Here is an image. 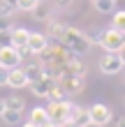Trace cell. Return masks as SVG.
Listing matches in <instances>:
<instances>
[{
    "label": "cell",
    "mask_w": 125,
    "mask_h": 127,
    "mask_svg": "<svg viewBox=\"0 0 125 127\" xmlns=\"http://www.w3.org/2000/svg\"><path fill=\"white\" fill-rule=\"evenodd\" d=\"M63 74H77V76H86V65L79 58H72L70 63L63 65Z\"/></svg>",
    "instance_id": "8fae6325"
},
{
    "label": "cell",
    "mask_w": 125,
    "mask_h": 127,
    "mask_svg": "<svg viewBox=\"0 0 125 127\" xmlns=\"http://www.w3.org/2000/svg\"><path fill=\"white\" fill-rule=\"evenodd\" d=\"M46 35L51 37V39H63V35H65V28H67V26H65L63 23V21H46Z\"/></svg>",
    "instance_id": "4fadbf2b"
},
{
    "label": "cell",
    "mask_w": 125,
    "mask_h": 127,
    "mask_svg": "<svg viewBox=\"0 0 125 127\" xmlns=\"http://www.w3.org/2000/svg\"><path fill=\"white\" fill-rule=\"evenodd\" d=\"M118 56H121V60H123V65H125V46H123V49L118 51Z\"/></svg>",
    "instance_id": "d6a6232c"
},
{
    "label": "cell",
    "mask_w": 125,
    "mask_h": 127,
    "mask_svg": "<svg viewBox=\"0 0 125 127\" xmlns=\"http://www.w3.org/2000/svg\"><path fill=\"white\" fill-rule=\"evenodd\" d=\"M88 39H90V44H100V39H102V30H93L90 35H88Z\"/></svg>",
    "instance_id": "4316f807"
},
{
    "label": "cell",
    "mask_w": 125,
    "mask_h": 127,
    "mask_svg": "<svg viewBox=\"0 0 125 127\" xmlns=\"http://www.w3.org/2000/svg\"><path fill=\"white\" fill-rule=\"evenodd\" d=\"M90 118H88V109H83V106H72V116H70V123H77V125H83V123H88Z\"/></svg>",
    "instance_id": "9a60e30c"
},
{
    "label": "cell",
    "mask_w": 125,
    "mask_h": 127,
    "mask_svg": "<svg viewBox=\"0 0 125 127\" xmlns=\"http://www.w3.org/2000/svg\"><path fill=\"white\" fill-rule=\"evenodd\" d=\"M7 74H9V69L0 65V86H7Z\"/></svg>",
    "instance_id": "83f0119b"
},
{
    "label": "cell",
    "mask_w": 125,
    "mask_h": 127,
    "mask_svg": "<svg viewBox=\"0 0 125 127\" xmlns=\"http://www.w3.org/2000/svg\"><path fill=\"white\" fill-rule=\"evenodd\" d=\"M93 5L100 14H114L116 9V0H93Z\"/></svg>",
    "instance_id": "e0dca14e"
},
{
    "label": "cell",
    "mask_w": 125,
    "mask_h": 127,
    "mask_svg": "<svg viewBox=\"0 0 125 127\" xmlns=\"http://www.w3.org/2000/svg\"><path fill=\"white\" fill-rule=\"evenodd\" d=\"M40 127H63V125H58V123H53V120H46V123L40 125Z\"/></svg>",
    "instance_id": "4dcf8cb0"
},
{
    "label": "cell",
    "mask_w": 125,
    "mask_h": 127,
    "mask_svg": "<svg viewBox=\"0 0 125 127\" xmlns=\"http://www.w3.org/2000/svg\"><path fill=\"white\" fill-rule=\"evenodd\" d=\"M60 42H63L70 51H74L77 56L86 53V51L93 46L90 39H88V35H86V32H81L79 28H72V26L65 28V35H63V39H60Z\"/></svg>",
    "instance_id": "6da1fadb"
},
{
    "label": "cell",
    "mask_w": 125,
    "mask_h": 127,
    "mask_svg": "<svg viewBox=\"0 0 125 127\" xmlns=\"http://www.w3.org/2000/svg\"><path fill=\"white\" fill-rule=\"evenodd\" d=\"M81 127H104V125H100V123H93V120H88V123H83Z\"/></svg>",
    "instance_id": "f546056e"
},
{
    "label": "cell",
    "mask_w": 125,
    "mask_h": 127,
    "mask_svg": "<svg viewBox=\"0 0 125 127\" xmlns=\"http://www.w3.org/2000/svg\"><path fill=\"white\" fill-rule=\"evenodd\" d=\"M100 46L104 51H121L125 46V30H118L116 26L102 30V39H100Z\"/></svg>",
    "instance_id": "3957f363"
},
{
    "label": "cell",
    "mask_w": 125,
    "mask_h": 127,
    "mask_svg": "<svg viewBox=\"0 0 125 127\" xmlns=\"http://www.w3.org/2000/svg\"><path fill=\"white\" fill-rule=\"evenodd\" d=\"M12 44V30H0V46H9Z\"/></svg>",
    "instance_id": "484cf974"
},
{
    "label": "cell",
    "mask_w": 125,
    "mask_h": 127,
    "mask_svg": "<svg viewBox=\"0 0 125 127\" xmlns=\"http://www.w3.org/2000/svg\"><path fill=\"white\" fill-rule=\"evenodd\" d=\"M88 118H90L93 123H100V125H107L114 120V113L111 109L107 106V104H93V106H88Z\"/></svg>",
    "instance_id": "5b68a950"
},
{
    "label": "cell",
    "mask_w": 125,
    "mask_h": 127,
    "mask_svg": "<svg viewBox=\"0 0 125 127\" xmlns=\"http://www.w3.org/2000/svg\"><path fill=\"white\" fill-rule=\"evenodd\" d=\"M111 26H116L118 30H125V9L116 12L114 9V16H111Z\"/></svg>",
    "instance_id": "603a6c76"
},
{
    "label": "cell",
    "mask_w": 125,
    "mask_h": 127,
    "mask_svg": "<svg viewBox=\"0 0 125 127\" xmlns=\"http://www.w3.org/2000/svg\"><path fill=\"white\" fill-rule=\"evenodd\" d=\"M5 109H7V102L2 99V97H0V116H2V111H5Z\"/></svg>",
    "instance_id": "1f68e13d"
},
{
    "label": "cell",
    "mask_w": 125,
    "mask_h": 127,
    "mask_svg": "<svg viewBox=\"0 0 125 127\" xmlns=\"http://www.w3.org/2000/svg\"><path fill=\"white\" fill-rule=\"evenodd\" d=\"M33 16L37 19V21H49L51 19V12H49V7L42 5V0H40V2L35 5V9H33Z\"/></svg>",
    "instance_id": "d6986e66"
},
{
    "label": "cell",
    "mask_w": 125,
    "mask_h": 127,
    "mask_svg": "<svg viewBox=\"0 0 125 127\" xmlns=\"http://www.w3.org/2000/svg\"><path fill=\"white\" fill-rule=\"evenodd\" d=\"M123 81H125V76H123Z\"/></svg>",
    "instance_id": "74e56055"
},
{
    "label": "cell",
    "mask_w": 125,
    "mask_h": 127,
    "mask_svg": "<svg viewBox=\"0 0 125 127\" xmlns=\"http://www.w3.org/2000/svg\"><path fill=\"white\" fill-rule=\"evenodd\" d=\"M7 86L9 88H26V86H30V81H28V76H26V72H23V67H12L9 69V74H7Z\"/></svg>",
    "instance_id": "9c48e42d"
},
{
    "label": "cell",
    "mask_w": 125,
    "mask_h": 127,
    "mask_svg": "<svg viewBox=\"0 0 125 127\" xmlns=\"http://www.w3.org/2000/svg\"><path fill=\"white\" fill-rule=\"evenodd\" d=\"M70 5H72V0H56V7H60V9H65Z\"/></svg>",
    "instance_id": "f1b7e54d"
},
{
    "label": "cell",
    "mask_w": 125,
    "mask_h": 127,
    "mask_svg": "<svg viewBox=\"0 0 125 127\" xmlns=\"http://www.w3.org/2000/svg\"><path fill=\"white\" fill-rule=\"evenodd\" d=\"M123 67H125V65H123V60H121L118 51H107V53L100 58V72H102V74H107V76H111V74H118Z\"/></svg>",
    "instance_id": "277c9868"
},
{
    "label": "cell",
    "mask_w": 125,
    "mask_h": 127,
    "mask_svg": "<svg viewBox=\"0 0 125 127\" xmlns=\"http://www.w3.org/2000/svg\"><path fill=\"white\" fill-rule=\"evenodd\" d=\"M19 9V5H16V0H0V14H16Z\"/></svg>",
    "instance_id": "44dd1931"
},
{
    "label": "cell",
    "mask_w": 125,
    "mask_h": 127,
    "mask_svg": "<svg viewBox=\"0 0 125 127\" xmlns=\"http://www.w3.org/2000/svg\"><path fill=\"white\" fill-rule=\"evenodd\" d=\"M0 118H2V120H5L7 125H19V123H21V111H14V109H5Z\"/></svg>",
    "instance_id": "ac0fdd59"
},
{
    "label": "cell",
    "mask_w": 125,
    "mask_h": 127,
    "mask_svg": "<svg viewBox=\"0 0 125 127\" xmlns=\"http://www.w3.org/2000/svg\"><path fill=\"white\" fill-rule=\"evenodd\" d=\"M42 2H46V0H42Z\"/></svg>",
    "instance_id": "8d00e7d4"
},
{
    "label": "cell",
    "mask_w": 125,
    "mask_h": 127,
    "mask_svg": "<svg viewBox=\"0 0 125 127\" xmlns=\"http://www.w3.org/2000/svg\"><path fill=\"white\" fill-rule=\"evenodd\" d=\"M7 109H14V111H21V113H23V109H26V102L21 99L19 95H12V97H7Z\"/></svg>",
    "instance_id": "ffe728a7"
},
{
    "label": "cell",
    "mask_w": 125,
    "mask_h": 127,
    "mask_svg": "<svg viewBox=\"0 0 125 127\" xmlns=\"http://www.w3.org/2000/svg\"><path fill=\"white\" fill-rule=\"evenodd\" d=\"M0 30H12V16L9 14H0Z\"/></svg>",
    "instance_id": "d4e9b609"
},
{
    "label": "cell",
    "mask_w": 125,
    "mask_h": 127,
    "mask_svg": "<svg viewBox=\"0 0 125 127\" xmlns=\"http://www.w3.org/2000/svg\"><path fill=\"white\" fill-rule=\"evenodd\" d=\"M23 72H26V76H28V81H30V83H33V81H37V79L42 76V74H44V69H42V63H40V60H37V63H35V60L26 63Z\"/></svg>",
    "instance_id": "5bb4252c"
},
{
    "label": "cell",
    "mask_w": 125,
    "mask_h": 127,
    "mask_svg": "<svg viewBox=\"0 0 125 127\" xmlns=\"http://www.w3.org/2000/svg\"><path fill=\"white\" fill-rule=\"evenodd\" d=\"M58 83H60L65 90H67V95H79V93H83V76H77V74H63L60 79H58Z\"/></svg>",
    "instance_id": "8992f818"
},
{
    "label": "cell",
    "mask_w": 125,
    "mask_h": 127,
    "mask_svg": "<svg viewBox=\"0 0 125 127\" xmlns=\"http://www.w3.org/2000/svg\"><path fill=\"white\" fill-rule=\"evenodd\" d=\"M21 127H40V125H35V123H33V120H28V123H26V125H21Z\"/></svg>",
    "instance_id": "e575fe53"
},
{
    "label": "cell",
    "mask_w": 125,
    "mask_h": 127,
    "mask_svg": "<svg viewBox=\"0 0 125 127\" xmlns=\"http://www.w3.org/2000/svg\"><path fill=\"white\" fill-rule=\"evenodd\" d=\"M72 104L70 99H51L49 102V106H46V111H49V118L53 123H58V125H65V123H70V116H72Z\"/></svg>",
    "instance_id": "7a4b0ae2"
},
{
    "label": "cell",
    "mask_w": 125,
    "mask_h": 127,
    "mask_svg": "<svg viewBox=\"0 0 125 127\" xmlns=\"http://www.w3.org/2000/svg\"><path fill=\"white\" fill-rule=\"evenodd\" d=\"M116 127H125V116H123V118H118V123H116Z\"/></svg>",
    "instance_id": "836d02e7"
},
{
    "label": "cell",
    "mask_w": 125,
    "mask_h": 127,
    "mask_svg": "<svg viewBox=\"0 0 125 127\" xmlns=\"http://www.w3.org/2000/svg\"><path fill=\"white\" fill-rule=\"evenodd\" d=\"M63 127H81V125H77V123H65Z\"/></svg>",
    "instance_id": "d590c367"
},
{
    "label": "cell",
    "mask_w": 125,
    "mask_h": 127,
    "mask_svg": "<svg viewBox=\"0 0 125 127\" xmlns=\"http://www.w3.org/2000/svg\"><path fill=\"white\" fill-rule=\"evenodd\" d=\"M37 2H40V0H16V5H19L21 12H33Z\"/></svg>",
    "instance_id": "cb8c5ba5"
},
{
    "label": "cell",
    "mask_w": 125,
    "mask_h": 127,
    "mask_svg": "<svg viewBox=\"0 0 125 127\" xmlns=\"http://www.w3.org/2000/svg\"><path fill=\"white\" fill-rule=\"evenodd\" d=\"M46 46H49V37L44 32H30V37H28V49L33 51V56H37Z\"/></svg>",
    "instance_id": "30bf717a"
},
{
    "label": "cell",
    "mask_w": 125,
    "mask_h": 127,
    "mask_svg": "<svg viewBox=\"0 0 125 127\" xmlns=\"http://www.w3.org/2000/svg\"><path fill=\"white\" fill-rule=\"evenodd\" d=\"M49 99H67V90L56 81V86L51 88V93H49Z\"/></svg>",
    "instance_id": "7402d4cb"
},
{
    "label": "cell",
    "mask_w": 125,
    "mask_h": 127,
    "mask_svg": "<svg viewBox=\"0 0 125 127\" xmlns=\"http://www.w3.org/2000/svg\"><path fill=\"white\" fill-rule=\"evenodd\" d=\"M30 120H33L35 125H44L46 120H51V118H49L46 106H35V109L30 111Z\"/></svg>",
    "instance_id": "2e32d148"
},
{
    "label": "cell",
    "mask_w": 125,
    "mask_h": 127,
    "mask_svg": "<svg viewBox=\"0 0 125 127\" xmlns=\"http://www.w3.org/2000/svg\"><path fill=\"white\" fill-rule=\"evenodd\" d=\"M21 63V56H19V49L16 46H0V65L7 67V69H12V67H19Z\"/></svg>",
    "instance_id": "52a82bcc"
},
{
    "label": "cell",
    "mask_w": 125,
    "mask_h": 127,
    "mask_svg": "<svg viewBox=\"0 0 125 127\" xmlns=\"http://www.w3.org/2000/svg\"><path fill=\"white\" fill-rule=\"evenodd\" d=\"M53 86H56V79L42 74L37 81H33V83H30V90H33L35 97H46V99H49V93H51V88H53Z\"/></svg>",
    "instance_id": "ba28073f"
},
{
    "label": "cell",
    "mask_w": 125,
    "mask_h": 127,
    "mask_svg": "<svg viewBox=\"0 0 125 127\" xmlns=\"http://www.w3.org/2000/svg\"><path fill=\"white\" fill-rule=\"evenodd\" d=\"M28 37H30V30L26 28H12V46H28Z\"/></svg>",
    "instance_id": "7c38bea8"
}]
</instances>
